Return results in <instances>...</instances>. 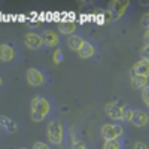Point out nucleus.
<instances>
[{"instance_id": "1", "label": "nucleus", "mask_w": 149, "mask_h": 149, "mask_svg": "<svg viewBox=\"0 0 149 149\" xmlns=\"http://www.w3.org/2000/svg\"><path fill=\"white\" fill-rule=\"evenodd\" d=\"M52 104L49 102V98L43 95H36L31 98L30 103V116L34 122H42L46 119V116L51 113Z\"/></svg>"}, {"instance_id": "2", "label": "nucleus", "mask_w": 149, "mask_h": 149, "mask_svg": "<svg viewBox=\"0 0 149 149\" xmlns=\"http://www.w3.org/2000/svg\"><path fill=\"white\" fill-rule=\"evenodd\" d=\"M66 137V128L64 124L60 119H51L46 125V139L48 142L54 145V146H60L63 145Z\"/></svg>"}, {"instance_id": "3", "label": "nucleus", "mask_w": 149, "mask_h": 149, "mask_svg": "<svg viewBox=\"0 0 149 149\" xmlns=\"http://www.w3.org/2000/svg\"><path fill=\"white\" fill-rule=\"evenodd\" d=\"M100 134L104 142H116L124 134V128L118 122H106L100 128Z\"/></svg>"}, {"instance_id": "4", "label": "nucleus", "mask_w": 149, "mask_h": 149, "mask_svg": "<svg viewBox=\"0 0 149 149\" xmlns=\"http://www.w3.org/2000/svg\"><path fill=\"white\" fill-rule=\"evenodd\" d=\"M127 109V104L121 102V100H113V102H109L106 106H104V110H106V115L113 119L115 122L116 121H122V116H124V112Z\"/></svg>"}, {"instance_id": "5", "label": "nucleus", "mask_w": 149, "mask_h": 149, "mask_svg": "<svg viewBox=\"0 0 149 149\" xmlns=\"http://www.w3.org/2000/svg\"><path fill=\"white\" fill-rule=\"evenodd\" d=\"M131 6V2H121V0H113V2H110L109 6H107V10L110 12L112 15V19L116 21L119 18L124 17V14L127 12V9Z\"/></svg>"}, {"instance_id": "6", "label": "nucleus", "mask_w": 149, "mask_h": 149, "mask_svg": "<svg viewBox=\"0 0 149 149\" xmlns=\"http://www.w3.org/2000/svg\"><path fill=\"white\" fill-rule=\"evenodd\" d=\"M26 79H27L29 85H31V86H40V85H43L45 81H46L43 72L39 70V69H36V67H30V69L27 70Z\"/></svg>"}, {"instance_id": "7", "label": "nucleus", "mask_w": 149, "mask_h": 149, "mask_svg": "<svg viewBox=\"0 0 149 149\" xmlns=\"http://www.w3.org/2000/svg\"><path fill=\"white\" fill-rule=\"evenodd\" d=\"M24 45L29 49H31V51H37V49H40L42 46H45L43 40H42V36L36 31H29L24 36Z\"/></svg>"}, {"instance_id": "8", "label": "nucleus", "mask_w": 149, "mask_h": 149, "mask_svg": "<svg viewBox=\"0 0 149 149\" xmlns=\"http://www.w3.org/2000/svg\"><path fill=\"white\" fill-rule=\"evenodd\" d=\"M40 36H42L43 45L48 46V48H55V46H58V43H60V34H58V31H55V30L45 29V30L40 33Z\"/></svg>"}, {"instance_id": "9", "label": "nucleus", "mask_w": 149, "mask_h": 149, "mask_svg": "<svg viewBox=\"0 0 149 149\" xmlns=\"http://www.w3.org/2000/svg\"><path fill=\"white\" fill-rule=\"evenodd\" d=\"M0 127L6 134H15L18 131V124L17 121H14L12 118H9L8 115H2L0 116Z\"/></svg>"}, {"instance_id": "10", "label": "nucleus", "mask_w": 149, "mask_h": 149, "mask_svg": "<svg viewBox=\"0 0 149 149\" xmlns=\"http://www.w3.org/2000/svg\"><path fill=\"white\" fill-rule=\"evenodd\" d=\"M15 58V48L10 43H2L0 45V60L8 63Z\"/></svg>"}, {"instance_id": "11", "label": "nucleus", "mask_w": 149, "mask_h": 149, "mask_svg": "<svg viewBox=\"0 0 149 149\" xmlns=\"http://www.w3.org/2000/svg\"><path fill=\"white\" fill-rule=\"evenodd\" d=\"M78 29V24L74 21H60L58 22V33L60 34H66V36H72V34H76Z\"/></svg>"}, {"instance_id": "12", "label": "nucleus", "mask_w": 149, "mask_h": 149, "mask_svg": "<svg viewBox=\"0 0 149 149\" xmlns=\"http://www.w3.org/2000/svg\"><path fill=\"white\" fill-rule=\"evenodd\" d=\"M85 43H86V40L84 39L82 36H79V34H72V36L67 37V46L72 49V51L79 52Z\"/></svg>"}, {"instance_id": "13", "label": "nucleus", "mask_w": 149, "mask_h": 149, "mask_svg": "<svg viewBox=\"0 0 149 149\" xmlns=\"http://www.w3.org/2000/svg\"><path fill=\"white\" fill-rule=\"evenodd\" d=\"M149 124V113L143 109H137L136 110V116H134V121H133V125L137 127V128H142V127H146Z\"/></svg>"}, {"instance_id": "14", "label": "nucleus", "mask_w": 149, "mask_h": 149, "mask_svg": "<svg viewBox=\"0 0 149 149\" xmlns=\"http://www.w3.org/2000/svg\"><path fill=\"white\" fill-rule=\"evenodd\" d=\"M133 73L140 74V76H145L149 79V61L142 60V58L139 61H136L133 64Z\"/></svg>"}, {"instance_id": "15", "label": "nucleus", "mask_w": 149, "mask_h": 149, "mask_svg": "<svg viewBox=\"0 0 149 149\" xmlns=\"http://www.w3.org/2000/svg\"><path fill=\"white\" fill-rule=\"evenodd\" d=\"M130 82H131V85H133V88L140 90V91L149 85V79H148V78L140 76V74H136V73H131V74H130Z\"/></svg>"}, {"instance_id": "16", "label": "nucleus", "mask_w": 149, "mask_h": 149, "mask_svg": "<svg viewBox=\"0 0 149 149\" xmlns=\"http://www.w3.org/2000/svg\"><path fill=\"white\" fill-rule=\"evenodd\" d=\"M95 54H97V49H95V46H94L93 43H90V42H86V43L82 46L81 51L78 52V55H79L82 60H90V58H93Z\"/></svg>"}, {"instance_id": "17", "label": "nucleus", "mask_w": 149, "mask_h": 149, "mask_svg": "<svg viewBox=\"0 0 149 149\" xmlns=\"http://www.w3.org/2000/svg\"><path fill=\"white\" fill-rule=\"evenodd\" d=\"M136 110H137V109H133V107L127 106L125 112H124L122 121H124V122H133V121H134V116H136Z\"/></svg>"}, {"instance_id": "18", "label": "nucleus", "mask_w": 149, "mask_h": 149, "mask_svg": "<svg viewBox=\"0 0 149 149\" xmlns=\"http://www.w3.org/2000/svg\"><path fill=\"white\" fill-rule=\"evenodd\" d=\"M52 60H54V64H60L63 61V51L61 49H55L52 54Z\"/></svg>"}, {"instance_id": "19", "label": "nucleus", "mask_w": 149, "mask_h": 149, "mask_svg": "<svg viewBox=\"0 0 149 149\" xmlns=\"http://www.w3.org/2000/svg\"><path fill=\"white\" fill-rule=\"evenodd\" d=\"M102 149H122V148H121L119 140H116V142H104Z\"/></svg>"}, {"instance_id": "20", "label": "nucleus", "mask_w": 149, "mask_h": 149, "mask_svg": "<svg viewBox=\"0 0 149 149\" xmlns=\"http://www.w3.org/2000/svg\"><path fill=\"white\" fill-rule=\"evenodd\" d=\"M142 100L146 104V107H149V85L142 90Z\"/></svg>"}, {"instance_id": "21", "label": "nucleus", "mask_w": 149, "mask_h": 149, "mask_svg": "<svg viewBox=\"0 0 149 149\" xmlns=\"http://www.w3.org/2000/svg\"><path fill=\"white\" fill-rule=\"evenodd\" d=\"M140 57L142 60L149 61V45H143V48L140 49Z\"/></svg>"}, {"instance_id": "22", "label": "nucleus", "mask_w": 149, "mask_h": 149, "mask_svg": "<svg viewBox=\"0 0 149 149\" xmlns=\"http://www.w3.org/2000/svg\"><path fill=\"white\" fill-rule=\"evenodd\" d=\"M31 149H52V148L49 146L48 143H43V142H34Z\"/></svg>"}, {"instance_id": "23", "label": "nucleus", "mask_w": 149, "mask_h": 149, "mask_svg": "<svg viewBox=\"0 0 149 149\" xmlns=\"http://www.w3.org/2000/svg\"><path fill=\"white\" fill-rule=\"evenodd\" d=\"M142 24L146 29H149V12H145V14L142 15Z\"/></svg>"}, {"instance_id": "24", "label": "nucleus", "mask_w": 149, "mask_h": 149, "mask_svg": "<svg viewBox=\"0 0 149 149\" xmlns=\"http://www.w3.org/2000/svg\"><path fill=\"white\" fill-rule=\"evenodd\" d=\"M72 149H90V148L86 146L85 143H82V142H74L72 145Z\"/></svg>"}, {"instance_id": "25", "label": "nucleus", "mask_w": 149, "mask_h": 149, "mask_svg": "<svg viewBox=\"0 0 149 149\" xmlns=\"http://www.w3.org/2000/svg\"><path fill=\"white\" fill-rule=\"evenodd\" d=\"M133 149H149V148H148V145H146L145 142H140V140H139V142L134 143Z\"/></svg>"}, {"instance_id": "26", "label": "nucleus", "mask_w": 149, "mask_h": 149, "mask_svg": "<svg viewBox=\"0 0 149 149\" xmlns=\"http://www.w3.org/2000/svg\"><path fill=\"white\" fill-rule=\"evenodd\" d=\"M143 40H145V45H149V29H145L143 31Z\"/></svg>"}, {"instance_id": "27", "label": "nucleus", "mask_w": 149, "mask_h": 149, "mask_svg": "<svg viewBox=\"0 0 149 149\" xmlns=\"http://www.w3.org/2000/svg\"><path fill=\"white\" fill-rule=\"evenodd\" d=\"M21 149H27V148H21Z\"/></svg>"}]
</instances>
